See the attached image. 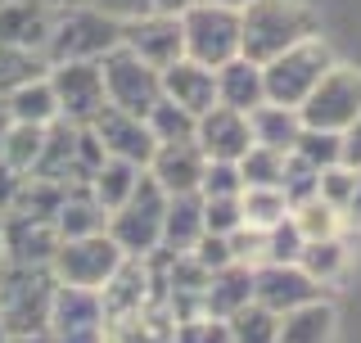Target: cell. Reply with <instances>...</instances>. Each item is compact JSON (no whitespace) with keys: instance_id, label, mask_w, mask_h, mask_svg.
I'll return each instance as SVG.
<instances>
[{"instance_id":"obj_3","label":"cell","mask_w":361,"mask_h":343,"mask_svg":"<svg viewBox=\"0 0 361 343\" xmlns=\"http://www.w3.org/2000/svg\"><path fill=\"white\" fill-rule=\"evenodd\" d=\"M54 289H59V280H54L50 267L5 262L0 267V325H5V335H37V330H45Z\"/></svg>"},{"instance_id":"obj_19","label":"cell","mask_w":361,"mask_h":343,"mask_svg":"<svg viewBox=\"0 0 361 343\" xmlns=\"http://www.w3.org/2000/svg\"><path fill=\"white\" fill-rule=\"evenodd\" d=\"M203 150L195 140H167V145H158L154 158L145 163V172L163 186L167 194H190V190H199V181H203Z\"/></svg>"},{"instance_id":"obj_28","label":"cell","mask_w":361,"mask_h":343,"mask_svg":"<svg viewBox=\"0 0 361 343\" xmlns=\"http://www.w3.org/2000/svg\"><path fill=\"white\" fill-rule=\"evenodd\" d=\"M9 109V118L14 122H32V127H50L54 118H59V104H54V90L45 77H37V82H23L14 86L9 95H0Z\"/></svg>"},{"instance_id":"obj_5","label":"cell","mask_w":361,"mask_h":343,"mask_svg":"<svg viewBox=\"0 0 361 343\" xmlns=\"http://www.w3.org/2000/svg\"><path fill=\"white\" fill-rule=\"evenodd\" d=\"M338 59L334 50L325 45L321 37H307L298 45H289V50H280L276 59L262 64V86H267V100L271 104H289L298 109L302 100L312 95V86L321 82L325 73H330Z\"/></svg>"},{"instance_id":"obj_30","label":"cell","mask_w":361,"mask_h":343,"mask_svg":"<svg viewBox=\"0 0 361 343\" xmlns=\"http://www.w3.org/2000/svg\"><path fill=\"white\" fill-rule=\"evenodd\" d=\"M298 267L307 271L316 284H330L348 271V244L338 235H325V239H302L298 248Z\"/></svg>"},{"instance_id":"obj_7","label":"cell","mask_w":361,"mask_h":343,"mask_svg":"<svg viewBox=\"0 0 361 343\" xmlns=\"http://www.w3.org/2000/svg\"><path fill=\"white\" fill-rule=\"evenodd\" d=\"M99 77H104V95L113 109H127L135 118H145L158 95H163V82H158V68H149L140 54H131L127 45H113L109 54H99Z\"/></svg>"},{"instance_id":"obj_31","label":"cell","mask_w":361,"mask_h":343,"mask_svg":"<svg viewBox=\"0 0 361 343\" xmlns=\"http://www.w3.org/2000/svg\"><path fill=\"white\" fill-rule=\"evenodd\" d=\"M240 212H244V226L271 231L276 222L289 217V199L276 186H248V190H240Z\"/></svg>"},{"instance_id":"obj_39","label":"cell","mask_w":361,"mask_h":343,"mask_svg":"<svg viewBox=\"0 0 361 343\" xmlns=\"http://www.w3.org/2000/svg\"><path fill=\"white\" fill-rule=\"evenodd\" d=\"M235 226H244L240 194H203V231L208 235H231Z\"/></svg>"},{"instance_id":"obj_55","label":"cell","mask_w":361,"mask_h":343,"mask_svg":"<svg viewBox=\"0 0 361 343\" xmlns=\"http://www.w3.org/2000/svg\"><path fill=\"white\" fill-rule=\"evenodd\" d=\"M217 5H235V9H240V5H248V0H217Z\"/></svg>"},{"instance_id":"obj_13","label":"cell","mask_w":361,"mask_h":343,"mask_svg":"<svg viewBox=\"0 0 361 343\" xmlns=\"http://www.w3.org/2000/svg\"><path fill=\"white\" fill-rule=\"evenodd\" d=\"M122 45L131 54H140L149 68H167L185 54V37H180V18L163 14V9H149L140 18L122 23Z\"/></svg>"},{"instance_id":"obj_25","label":"cell","mask_w":361,"mask_h":343,"mask_svg":"<svg viewBox=\"0 0 361 343\" xmlns=\"http://www.w3.org/2000/svg\"><path fill=\"white\" fill-rule=\"evenodd\" d=\"M203 235V194H167V212H163V248L172 253H190Z\"/></svg>"},{"instance_id":"obj_27","label":"cell","mask_w":361,"mask_h":343,"mask_svg":"<svg viewBox=\"0 0 361 343\" xmlns=\"http://www.w3.org/2000/svg\"><path fill=\"white\" fill-rule=\"evenodd\" d=\"M248 131H253L257 145H271V150L289 154L293 140H298V131H302V118H298V109H289V104L262 100V104L248 113Z\"/></svg>"},{"instance_id":"obj_54","label":"cell","mask_w":361,"mask_h":343,"mask_svg":"<svg viewBox=\"0 0 361 343\" xmlns=\"http://www.w3.org/2000/svg\"><path fill=\"white\" fill-rule=\"evenodd\" d=\"M50 9H68V5H82V0H45Z\"/></svg>"},{"instance_id":"obj_35","label":"cell","mask_w":361,"mask_h":343,"mask_svg":"<svg viewBox=\"0 0 361 343\" xmlns=\"http://www.w3.org/2000/svg\"><path fill=\"white\" fill-rule=\"evenodd\" d=\"M145 122H149V131H154V140L158 145H167V140H195V113H185L180 104H172L167 95H158V104L145 113Z\"/></svg>"},{"instance_id":"obj_9","label":"cell","mask_w":361,"mask_h":343,"mask_svg":"<svg viewBox=\"0 0 361 343\" xmlns=\"http://www.w3.org/2000/svg\"><path fill=\"white\" fill-rule=\"evenodd\" d=\"M298 118L302 127H321V131H343L353 118H361V68L334 64L298 104Z\"/></svg>"},{"instance_id":"obj_51","label":"cell","mask_w":361,"mask_h":343,"mask_svg":"<svg viewBox=\"0 0 361 343\" xmlns=\"http://www.w3.org/2000/svg\"><path fill=\"white\" fill-rule=\"evenodd\" d=\"M5 343H54V339L45 335V330H37V335H9Z\"/></svg>"},{"instance_id":"obj_33","label":"cell","mask_w":361,"mask_h":343,"mask_svg":"<svg viewBox=\"0 0 361 343\" xmlns=\"http://www.w3.org/2000/svg\"><path fill=\"white\" fill-rule=\"evenodd\" d=\"M240 163V181H244V190L248 186H276L280 190V176H285V154L280 150H271V145H248V150L235 158Z\"/></svg>"},{"instance_id":"obj_57","label":"cell","mask_w":361,"mask_h":343,"mask_svg":"<svg viewBox=\"0 0 361 343\" xmlns=\"http://www.w3.org/2000/svg\"><path fill=\"white\" fill-rule=\"evenodd\" d=\"M5 339H9V335H5V325H0V343H5Z\"/></svg>"},{"instance_id":"obj_29","label":"cell","mask_w":361,"mask_h":343,"mask_svg":"<svg viewBox=\"0 0 361 343\" xmlns=\"http://www.w3.org/2000/svg\"><path fill=\"white\" fill-rule=\"evenodd\" d=\"M140 172H145V167L127 163V158H109V154H104V163L95 167V176H90L86 186H90V194L99 199V208L113 212V208H118V203H122V199H127V194L135 190Z\"/></svg>"},{"instance_id":"obj_45","label":"cell","mask_w":361,"mask_h":343,"mask_svg":"<svg viewBox=\"0 0 361 343\" xmlns=\"http://www.w3.org/2000/svg\"><path fill=\"white\" fill-rule=\"evenodd\" d=\"M298 248H302V235L293 226V217H285V222H276L267 231V262H298Z\"/></svg>"},{"instance_id":"obj_34","label":"cell","mask_w":361,"mask_h":343,"mask_svg":"<svg viewBox=\"0 0 361 343\" xmlns=\"http://www.w3.org/2000/svg\"><path fill=\"white\" fill-rule=\"evenodd\" d=\"M226 325H231L235 343H276V335H280V316L267 312L262 303L240 307L235 316H226Z\"/></svg>"},{"instance_id":"obj_52","label":"cell","mask_w":361,"mask_h":343,"mask_svg":"<svg viewBox=\"0 0 361 343\" xmlns=\"http://www.w3.org/2000/svg\"><path fill=\"white\" fill-rule=\"evenodd\" d=\"M190 0H154V9H163V14H180Z\"/></svg>"},{"instance_id":"obj_22","label":"cell","mask_w":361,"mask_h":343,"mask_svg":"<svg viewBox=\"0 0 361 343\" xmlns=\"http://www.w3.org/2000/svg\"><path fill=\"white\" fill-rule=\"evenodd\" d=\"M212 73H217V104H226V109L253 113V109L267 100V86H262V64L244 59V54L226 59L221 68H212Z\"/></svg>"},{"instance_id":"obj_1","label":"cell","mask_w":361,"mask_h":343,"mask_svg":"<svg viewBox=\"0 0 361 343\" xmlns=\"http://www.w3.org/2000/svg\"><path fill=\"white\" fill-rule=\"evenodd\" d=\"M321 32V18L302 0H248L240 5V54L253 64L276 59L280 50Z\"/></svg>"},{"instance_id":"obj_36","label":"cell","mask_w":361,"mask_h":343,"mask_svg":"<svg viewBox=\"0 0 361 343\" xmlns=\"http://www.w3.org/2000/svg\"><path fill=\"white\" fill-rule=\"evenodd\" d=\"M41 145H45V127H32V122H14L5 136V145H0V158H5L9 167L18 172H32L41 158Z\"/></svg>"},{"instance_id":"obj_49","label":"cell","mask_w":361,"mask_h":343,"mask_svg":"<svg viewBox=\"0 0 361 343\" xmlns=\"http://www.w3.org/2000/svg\"><path fill=\"white\" fill-rule=\"evenodd\" d=\"M23 181H27V172L9 167L5 158H0V212H14V203L23 194Z\"/></svg>"},{"instance_id":"obj_38","label":"cell","mask_w":361,"mask_h":343,"mask_svg":"<svg viewBox=\"0 0 361 343\" xmlns=\"http://www.w3.org/2000/svg\"><path fill=\"white\" fill-rule=\"evenodd\" d=\"M316 186H321V167L289 150V154H285V176H280V190H285L289 208H298V203L316 199Z\"/></svg>"},{"instance_id":"obj_47","label":"cell","mask_w":361,"mask_h":343,"mask_svg":"<svg viewBox=\"0 0 361 343\" xmlns=\"http://www.w3.org/2000/svg\"><path fill=\"white\" fill-rule=\"evenodd\" d=\"M82 5H95L99 14H109V18L127 23V18H140V14H149V9H154V0H82Z\"/></svg>"},{"instance_id":"obj_26","label":"cell","mask_w":361,"mask_h":343,"mask_svg":"<svg viewBox=\"0 0 361 343\" xmlns=\"http://www.w3.org/2000/svg\"><path fill=\"white\" fill-rule=\"evenodd\" d=\"M109 212L99 208V199L90 194V186H68L59 212H54V231H59V239H77V235H95L104 231Z\"/></svg>"},{"instance_id":"obj_58","label":"cell","mask_w":361,"mask_h":343,"mask_svg":"<svg viewBox=\"0 0 361 343\" xmlns=\"http://www.w3.org/2000/svg\"><path fill=\"white\" fill-rule=\"evenodd\" d=\"M0 226H5V212H0Z\"/></svg>"},{"instance_id":"obj_8","label":"cell","mask_w":361,"mask_h":343,"mask_svg":"<svg viewBox=\"0 0 361 343\" xmlns=\"http://www.w3.org/2000/svg\"><path fill=\"white\" fill-rule=\"evenodd\" d=\"M127 258L118 244H113L109 231H95V235H77V239H59V248H54L50 258V271L59 284H77V289H99L113 271H118V262Z\"/></svg>"},{"instance_id":"obj_43","label":"cell","mask_w":361,"mask_h":343,"mask_svg":"<svg viewBox=\"0 0 361 343\" xmlns=\"http://www.w3.org/2000/svg\"><path fill=\"white\" fill-rule=\"evenodd\" d=\"M357 176H361V172L343 167V163H334V167H325V172H321V186H316V194H321L330 208L343 212V203L353 199V190H357Z\"/></svg>"},{"instance_id":"obj_20","label":"cell","mask_w":361,"mask_h":343,"mask_svg":"<svg viewBox=\"0 0 361 343\" xmlns=\"http://www.w3.org/2000/svg\"><path fill=\"white\" fill-rule=\"evenodd\" d=\"M50 23H54V9L45 0H0V45L45 54Z\"/></svg>"},{"instance_id":"obj_17","label":"cell","mask_w":361,"mask_h":343,"mask_svg":"<svg viewBox=\"0 0 361 343\" xmlns=\"http://www.w3.org/2000/svg\"><path fill=\"white\" fill-rule=\"evenodd\" d=\"M195 145L203 150V158H240L248 145H253L248 113L212 104L208 113H199V122H195Z\"/></svg>"},{"instance_id":"obj_14","label":"cell","mask_w":361,"mask_h":343,"mask_svg":"<svg viewBox=\"0 0 361 343\" xmlns=\"http://www.w3.org/2000/svg\"><path fill=\"white\" fill-rule=\"evenodd\" d=\"M312 299H321V284L298 262H262V267H253V303H262L267 312L285 316Z\"/></svg>"},{"instance_id":"obj_42","label":"cell","mask_w":361,"mask_h":343,"mask_svg":"<svg viewBox=\"0 0 361 343\" xmlns=\"http://www.w3.org/2000/svg\"><path fill=\"white\" fill-rule=\"evenodd\" d=\"M176 343H235L231 325L221 316H190V321H176Z\"/></svg>"},{"instance_id":"obj_24","label":"cell","mask_w":361,"mask_h":343,"mask_svg":"<svg viewBox=\"0 0 361 343\" xmlns=\"http://www.w3.org/2000/svg\"><path fill=\"white\" fill-rule=\"evenodd\" d=\"M338 335V312L330 299H312L302 307L280 316V335L276 343H334Z\"/></svg>"},{"instance_id":"obj_44","label":"cell","mask_w":361,"mask_h":343,"mask_svg":"<svg viewBox=\"0 0 361 343\" xmlns=\"http://www.w3.org/2000/svg\"><path fill=\"white\" fill-rule=\"evenodd\" d=\"M226 244H231V258L244 262V267L267 262V231H257V226H235V231L226 235Z\"/></svg>"},{"instance_id":"obj_15","label":"cell","mask_w":361,"mask_h":343,"mask_svg":"<svg viewBox=\"0 0 361 343\" xmlns=\"http://www.w3.org/2000/svg\"><path fill=\"white\" fill-rule=\"evenodd\" d=\"M0 244H5V262L50 267L54 248H59V231H54V217H37V212H5V226H0Z\"/></svg>"},{"instance_id":"obj_41","label":"cell","mask_w":361,"mask_h":343,"mask_svg":"<svg viewBox=\"0 0 361 343\" xmlns=\"http://www.w3.org/2000/svg\"><path fill=\"white\" fill-rule=\"evenodd\" d=\"M244 181H240V163L235 158H208L203 163V181H199V194H240Z\"/></svg>"},{"instance_id":"obj_50","label":"cell","mask_w":361,"mask_h":343,"mask_svg":"<svg viewBox=\"0 0 361 343\" xmlns=\"http://www.w3.org/2000/svg\"><path fill=\"white\" fill-rule=\"evenodd\" d=\"M338 217H343L348 226H357V231H361V176H357V190H353V199L343 203V212H338Z\"/></svg>"},{"instance_id":"obj_53","label":"cell","mask_w":361,"mask_h":343,"mask_svg":"<svg viewBox=\"0 0 361 343\" xmlns=\"http://www.w3.org/2000/svg\"><path fill=\"white\" fill-rule=\"evenodd\" d=\"M9 127H14V118H9L5 100H0V145H5V136H9Z\"/></svg>"},{"instance_id":"obj_6","label":"cell","mask_w":361,"mask_h":343,"mask_svg":"<svg viewBox=\"0 0 361 343\" xmlns=\"http://www.w3.org/2000/svg\"><path fill=\"white\" fill-rule=\"evenodd\" d=\"M180 37H185V59L221 68L240 54V9L217 5V0H190L180 9Z\"/></svg>"},{"instance_id":"obj_2","label":"cell","mask_w":361,"mask_h":343,"mask_svg":"<svg viewBox=\"0 0 361 343\" xmlns=\"http://www.w3.org/2000/svg\"><path fill=\"white\" fill-rule=\"evenodd\" d=\"M163 212H167V190L149 172H140L135 190L109 212L104 231L113 235V244L127 258H149L154 248H163Z\"/></svg>"},{"instance_id":"obj_11","label":"cell","mask_w":361,"mask_h":343,"mask_svg":"<svg viewBox=\"0 0 361 343\" xmlns=\"http://www.w3.org/2000/svg\"><path fill=\"white\" fill-rule=\"evenodd\" d=\"M104 303L99 289H77V284H59L50 299V316H45V335L54 343H104Z\"/></svg>"},{"instance_id":"obj_48","label":"cell","mask_w":361,"mask_h":343,"mask_svg":"<svg viewBox=\"0 0 361 343\" xmlns=\"http://www.w3.org/2000/svg\"><path fill=\"white\" fill-rule=\"evenodd\" d=\"M338 163L361 172V118H353L343 131H338Z\"/></svg>"},{"instance_id":"obj_56","label":"cell","mask_w":361,"mask_h":343,"mask_svg":"<svg viewBox=\"0 0 361 343\" xmlns=\"http://www.w3.org/2000/svg\"><path fill=\"white\" fill-rule=\"evenodd\" d=\"M0 267H5V244H0Z\"/></svg>"},{"instance_id":"obj_16","label":"cell","mask_w":361,"mask_h":343,"mask_svg":"<svg viewBox=\"0 0 361 343\" xmlns=\"http://www.w3.org/2000/svg\"><path fill=\"white\" fill-rule=\"evenodd\" d=\"M158 82H163V95L172 100V104H180L185 113H208L212 104H217V73H212L208 64H195L180 54L176 64L158 68Z\"/></svg>"},{"instance_id":"obj_21","label":"cell","mask_w":361,"mask_h":343,"mask_svg":"<svg viewBox=\"0 0 361 343\" xmlns=\"http://www.w3.org/2000/svg\"><path fill=\"white\" fill-rule=\"evenodd\" d=\"M104 343H176V316L167 303H145L104 325Z\"/></svg>"},{"instance_id":"obj_12","label":"cell","mask_w":361,"mask_h":343,"mask_svg":"<svg viewBox=\"0 0 361 343\" xmlns=\"http://www.w3.org/2000/svg\"><path fill=\"white\" fill-rule=\"evenodd\" d=\"M86 127L95 131V140L104 145V154H109V158H127V163H135V167H145V163L154 158V150H158L149 122L135 118V113H127V109L104 104V109L95 113V118L86 122Z\"/></svg>"},{"instance_id":"obj_32","label":"cell","mask_w":361,"mask_h":343,"mask_svg":"<svg viewBox=\"0 0 361 343\" xmlns=\"http://www.w3.org/2000/svg\"><path fill=\"white\" fill-rule=\"evenodd\" d=\"M50 73V59L41 50H18V45H0V95H9L23 82H37Z\"/></svg>"},{"instance_id":"obj_18","label":"cell","mask_w":361,"mask_h":343,"mask_svg":"<svg viewBox=\"0 0 361 343\" xmlns=\"http://www.w3.org/2000/svg\"><path fill=\"white\" fill-rule=\"evenodd\" d=\"M154 299H158V294H154V271H149L145 258H122L118 271L99 284V303H104L109 321H113V316H127V312H135V307H145ZM158 303H163V299H158Z\"/></svg>"},{"instance_id":"obj_46","label":"cell","mask_w":361,"mask_h":343,"mask_svg":"<svg viewBox=\"0 0 361 343\" xmlns=\"http://www.w3.org/2000/svg\"><path fill=\"white\" fill-rule=\"evenodd\" d=\"M190 258H195L199 267H208V271H217V267H226V262H235V258H231V244H226V235H208V231L199 235V244L190 248Z\"/></svg>"},{"instance_id":"obj_23","label":"cell","mask_w":361,"mask_h":343,"mask_svg":"<svg viewBox=\"0 0 361 343\" xmlns=\"http://www.w3.org/2000/svg\"><path fill=\"white\" fill-rule=\"evenodd\" d=\"M253 303V267L244 262H226L208 276V289H203V312L208 316H235L240 307Z\"/></svg>"},{"instance_id":"obj_4","label":"cell","mask_w":361,"mask_h":343,"mask_svg":"<svg viewBox=\"0 0 361 343\" xmlns=\"http://www.w3.org/2000/svg\"><path fill=\"white\" fill-rule=\"evenodd\" d=\"M113 45H122V23L99 14L95 5H68L54 9L50 37H45V59L63 64V59H99Z\"/></svg>"},{"instance_id":"obj_10","label":"cell","mask_w":361,"mask_h":343,"mask_svg":"<svg viewBox=\"0 0 361 343\" xmlns=\"http://www.w3.org/2000/svg\"><path fill=\"white\" fill-rule=\"evenodd\" d=\"M45 82H50V90H54L59 118H63V122H77V127H86V122L109 104L104 77H99V64H95V59H63V64H50Z\"/></svg>"},{"instance_id":"obj_37","label":"cell","mask_w":361,"mask_h":343,"mask_svg":"<svg viewBox=\"0 0 361 343\" xmlns=\"http://www.w3.org/2000/svg\"><path fill=\"white\" fill-rule=\"evenodd\" d=\"M293 226H298L302 239H325V235H338L343 231V217H338V208H330V203L316 194V199L298 203V208H289Z\"/></svg>"},{"instance_id":"obj_40","label":"cell","mask_w":361,"mask_h":343,"mask_svg":"<svg viewBox=\"0 0 361 343\" xmlns=\"http://www.w3.org/2000/svg\"><path fill=\"white\" fill-rule=\"evenodd\" d=\"M293 154H302L316 167H334L338 163V131H321V127H302L298 140H293Z\"/></svg>"}]
</instances>
